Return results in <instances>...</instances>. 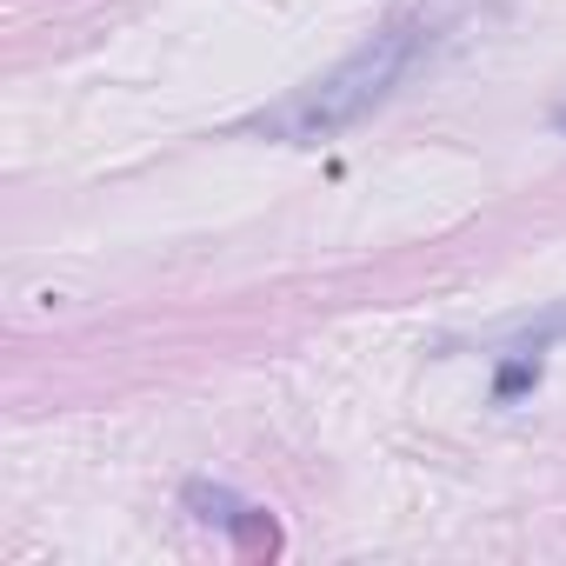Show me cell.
<instances>
[{
  "instance_id": "7a4b0ae2",
  "label": "cell",
  "mask_w": 566,
  "mask_h": 566,
  "mask_svg": "<svg viewBox=\"0 0 566 566\" xmlns=\"http://www.w3.org/2000/svg\"><path fill=\"white\" fill-rule=\"evenodd\" d=\"M533 380H539V360H533V354H520V360H506V367H500L493 394H500V400H513V394H526Z\"/></svg>"
},
{
  "instance_id": "3957f363",
  "label": "cell",
  "mask_w": 566,
  "mask_h": 566,
  "mask_svg": "<svg viewBox=\"0 0 566 566\" xmlns=\"http://www.w3.org/2000/svg\"><path fill=\"white\" fill-rule=\"evenodd\" d=\"M187 500L200 506V520H220V526H240V520H247V506H240V500H227V493H207V486H193Z\"/></svg>"
},
{
  "instance_id": "6da1fadb",
  "label": "cell",
  "mask_w": 566,
  "mask_h": 566,
  "mask_svg": "<svg viewBox=\"0 0 566 566\" xmlns=\"http://www.w3.org/2000/svg\"><path fill=\"white\" fill-rule=\"evenodd\" d=\"M413 28L400 21V28H387V34H374L360 54H347L327 81H314V87H301L287 107H273L260 127L266 134H280V140H327V134H340V127H354L360 114H374L387 94H394V81L407 74V61H413Z\"/></svg>"
},
{
  "instance_id": "277c9868",
  "label": "cell",
  "mask_w": 566,
  "mask_h": 566,
  "mask_svg": "<svg viewBox=\"0 0 566 566\" xmlns=\"http://www.w3.org/2000/svg\"><path fill=\"white\" fill-rule=\"evenodd\" d=\"M559 127H566V114H559Z\"/></svg>"
}]
</instances>
